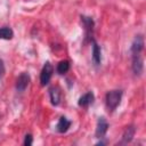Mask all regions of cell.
<instances>
[{
    "mask_svg": "<svg viewBox=\"0 0 146 146\" xmlns=\"http://www.w3.org/2000/svg\"><path fill=\"white\" fill-rule=\"evenodd\" d=\"M121 98H122V91L121 90H111L106 94V106L108 108V111H114L121 103Z\"/></svg>",
    "mask_w": 146,
    "mask_h": 146,
    "instance_id": "1",
    "label": "cell"
},
{
    "mask_svg": "<svg viewBox=\"0 0 146 146\" xmlns=\"http://www.w3.org/2000/svg\"><path fill=\"white\" fill-rule=\"evenodd\" d=\"M81 21H82V24L84 26V36H86L84 42L92 41V34H94V21H92V18L87 17V16H81Z\"/></svg>",
    "mask_w": 146,
    "mask_h": 146,
    "instance_id": "2",
    "label": "cell"
},
{
    "mask_svg": "<svg viewBox=\"0 0 146 146\" xmlns=\"http://www.w3.org/2000/svg\"><path fill=\"white\" fill-rule=\"evenodd\" d=\"M52 73H54V67H52V65L49 62H47L43 65V67L41 70V73H40L41 86H47L49 83V81H50V79L52 76Z\"/></svg>",
    "mask_w": 146,
    "mask_h": 146,
    "instance_id": "3",
    "label": "cell"
},
{
    "mask_svg": "<svg viewBox=\"0 0 146 146\" xmlns=\"http://www.w3.org/2000/svg\"><path fill=\"white\" fill-rule=\"evenodd\" d=\"M144 68V60L140 55H132V72L135 75H140Z\"/></svg>",
    "mask_w": 146,
    "mask_h": 146,
    "instance_id": "4",
    "label": "cell"
},
{
    "mask_svg": "<svg viewBox=\"0 0 146 146\" xmlns=\"http://www.w3.org/2000/svg\"><path fill=\"white\" fill-rule=\"evenodd\" d=\"M29 83H30V75L24 72V73L19 74V76L16 80V89L22 92V91H24L26 89Z\"/></svg>",
    "mask_w": 146,
    "mask_h": 146,
    "instance_id": "5",
    "label": "cell"
},
{
    "mask_svg": "<svg viewBox=\"0 0 146 146\" xmlns=\"http://www.w3.org/2000/svg\"><path fill=\"white\" fill-rule=\"evenodd\" d=\"M143 49H144V38H143V35H137L133 39V42L131 44V54L140 55Z\"/></svg>",
    "mask_w": 146,
    "mask_h": 146,
    "instance_id": "6",
    "label": "cell"
},
{
    "mask_svg": "<svg viewBox=\"0 0 146 146\" xmlns=\"http://www.w3.org/2000/svg\"><path fill=\"white\" fill-rule=\"evenodd\" d=\"M107 129H108V123L106 122V120L104 117H99L97 122V127H96V137L103 138L105 133L107 132Z\"/></svg>",
    "mask_w": 146,
    "mask_h": 146,
    "instance_id": "7",
    "label": "cell"
},
{
    "mask_svg": "<svg viewBox=\"0 0 146 146\" xmlns=\"http://www.w3.org/2000/svg\"><path fill=\"white\" fill-rule=\"evenodd\" d=\"M92 60H94V64L96 66H98L102 63V51H100V48L97 44V42L94 41V40H92Z\"/></svg>",
    "mask_w": 146,
    "mask_h": 146,
    "instance_id": "8",
    "label": "cell"
},
{
    "mask_svg": "<svg viewBox=\"0 0 146 146\" xmlns=\"http://www.w3.org/2000/svg\"><path fill=\"white\" fill-rule=\"evenodd\" d=\"M94 100H95V96H94V94L91 91H89V92H87V94H84L83 96L80 97L78 104L81 107H88L90 104L94 103Z\"/></svg>",
    "mask_w": 146,
    "mask_h": 146,
    "instance_id": "9",
    "label": "cell"
},
{
    "mask_svg": "<svg viewBox=\"0 0 146 146\" xmlns=\"http://www.w3.org/2000/svg\"><path fill=\"white\" fill-rule=\"evenodd\" d=\"M71 127V121L67 120L65 116H60L58 122H57V125H56V130L60 133H64L68 130V128Z\"/></svg>",
    "mask_w": 146,
    "mask_h": 146,
    "instance_id": "10",
    "label": "cell"
},
{
    "mask_svg": "<svg viewBox=\"0 0 146 146\" xmlns=\"http://www.w3.org/2000/svg\"><path fill=\"white\" fill-rule=\"evenodd\" d=\"M135 131H136V129H135L133 125L127 127V129L124 130V132L122 135V141H121V144H128V143H130L132 140L133 136H135Z\"/></svg>",
    "mask_w": 146,
    "mask_h": 146,
    "instance_id": "11",
    "label": "cell"
},
{
    "mask_svg": "<svg viewBox=\"0 0 146 146\" xmlns=\"http://www.w3.org/2000/svg\"><path fill=\"white\" fill-rule=\"evenodd\" d=\"M49 96H50V100H51V104L57 106L60 102V91L57 87H52L49 89Z\"/></svg>",
    "mask_w": 146,
    "mask_h": 146,
    "instance_id": "12",
    "label": "cell"
},
{
    "mask_svg": "<svg viewBox=\"0 0 146 146\" xmlns=\"http://www.w3.org/2000/svg\"><path fill=\"white\" fill-rule=\"evenodd\" d=\"M14 35V32L11 29L5 26V27H0V39H5V40H10Z\"/></svg>",
    "mask_w": 146,
    "mask_h": 146,
    "instance_id": "13",
    "label": "cell"
},
{
    "mask_svg": "<svg viewBox=\"0 0 146 146\" xmlns=\"http://www.w3.org/2000/svg\"><path fill=\"white\" fill-rule=\"evenodd\" d=\"M70 70V63L67 60H60L57 64V73L58 74H65Z\"/></svg>",
    "mask_w": 146,
    "mask_h": 146,
    "instance_id": "14",
    "label": "cell"
},
{
    "mask_svg": "<svg viewBox=\"0 0 146 146\" xmlns=\"http://www.w3.org/2000/svg\"><path fill=\"white\" fill-rule=\"evenodd\" d=\"M32 144H33V138H32V136L29 133V135H26V136H25L24 145H25V146H30V145H32Z\"/></svg>",
    "mask_w": 146,
    "mask_h": 146,
    "instance_id": "15",
    "label": "cell"
},
{
    "mask_svg": "<svg viewBox=\"0 0 146 146\" xmlns=\"http://www.w3.org/2000/svg\"><path fill=\"white\" fill-rule=\"evenodd\" d=\"M5 73V65H3V62L0 59V78Z\"/></svg>",
    "mask_w": 146,
    "mask_h": 146,
    "instance_id": "16",
    "label": "cell"
}]
</instances>
